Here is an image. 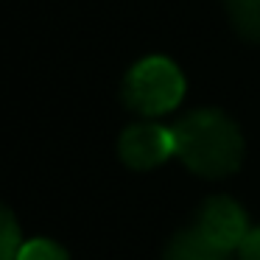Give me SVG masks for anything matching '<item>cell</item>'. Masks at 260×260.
<instances>
[{"label": "cell", "instance_id": "obj_1", "mask_svg": "<svg viewBox=\"0 0 260 260\" xmlns=\"http://www.w3.org/2000/svg\"><path fill=\"white\" fill-rule=\"evenodd\" d=\"M176 157L199 176L221 179L238 171L243 137L235 120L218 109H196L174 126Z\"/></svg>", "mask_w": 260, "mask_h": 260}, {"label": "cell", "instance_id": "obj_8", "mask_svg": "<svg viewBox=\"0 0 260 260\" xmlns=\"http://www.w3.org/2000/svg\"><path fill=\"white\" fill-rule=\"evenodd\" d=\"M17 260H70V257L56 241H48V238H31V241H25L23 246H20Z\"/></svg>", "mask_w": 260, "mask_h": 260}, {"label": "cell", "instance_id": "obj_9", "mask_svg": "<svg viewBox=\"0 0 260 260\" xmlns=\"http://www.w3.org/2000/svg\"><path fill=\"white\" fill-rule=\"evenodd\" d=\"M238 254H241V260H260V226L249 230V235L238 246Z\"/></svg>", "mask_w": 260, "mask_h": 260}, {"label": "cell", "instance_id": "obj_4", "mask_svg": "<svg viewBox=\"0 0 260 260\" xmlns=\"http://www.w3.org/2000/svg\"><path fill=\"white\" fill-rule=\"evenodd\" d=\"M118 154L129 168L151 171L168 157H176L174 129H165L159 123H135L120 135Z\"/></svg>", "mask_w": 260, "mask_h": 260}, {"label": "cell", "instance_id": "obj_3", "mask_svg": "<svg viewBox=\"0 0 260 260\" xmlns=\"http://www.w3.org/2000/svg\"><path fill=\"white\" fill-rule=\"evenodd\" d=\"M196 232H202L213 246H218L221 252L238 249L243 243V238L249 235V218L243 213V207L230 196H213L199 207L196 215Z\"/></svg>", "mask_w": 260, "mask_h": 260}, {"label": "cell", "instance_id": "obj_6", "mask_svg": "<svg viewBox=\"0 0 260 260\" xmlns=\"http://www.w3.org/2000/svg\"><path fill=\"white\" fill-rule=\"evenodd\" d=\"M235 31L249 42H260V0H224Z\"/></svg>", "mask_w": 260, "mask_h": 260}, {"label": "cell", "instance_id": "obj_2", "mask_svg": "<svg viewBox=\"0 0 260 260\" xmlns=\"http://www.w3.org/2000/svg\"><path fill=\"white\" fill-rule=\"evenodd\" d=\"M185 98V76L171 59L148 56L137 62L123 79V101L146 118L176 109Z\"/></svg>", "mask_w": 260, "mask_h": 260}, {"label": "cell", "instance_id": "obj_7", "mask_svg": "<svg viewBox=\"0 0 260 260\" xmlns=\"http://www.w3.org/2000/svg\"><path fill=\"white\" fill-rule=\"evenodd\" d=\"M23 243L25 241H23V232H20L14 213L6 204H0V260H17Z\"/></svg>", "mask_w": 260, "mask_h": 260}, {"label": "cell", "instance_id": "obj_5", "mask_svg": "<svg viewBox=\"0 0 260 260\" xmlns=\"http://www.w3.org/2000/svg\"><path fill=\"white\" fill-rule=\"evenodd\" d=\"M162 260H226V252L213 246L202 232L185 230L171 238V243L165 246Z\"/></svg>", "mask_w": 260, "mask_h": 260}]
</instances>
